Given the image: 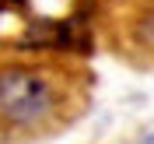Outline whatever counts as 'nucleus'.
I'll return each mask as SVG.
<instances>
[{"mask_svg":"<svg viewBox=\"0 0 154 144\" xmlns=\"http://www.w3.org/2000/svg\"><path fill=\"white\" fill-rule=\"evenodd\" d=\"M77 109L74 74L35 60H0V137H46Z\"/></svg>","mask_w":154,"mask_h":144,"instance_id":"1","label":"nucleus"},{"mask_svg":"<svg viewBox=\"0 0 154 144\" xmlns=\"http://www.w3.org/2000/svg\"><path fill=\"white\" fill-rule=\"evenodd\" d=\"M144 144H154V134H151V137H147V141H144Z\"/></svg>","mask_w":154,"mask_h":144,"instance_id":"2","label":"nucleus"}]
</instances>
